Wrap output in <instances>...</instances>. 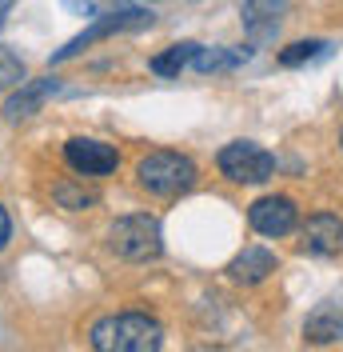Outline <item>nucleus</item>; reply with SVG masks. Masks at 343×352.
I'll return each instance as SVG.
<instances>
[{
	"label": "nucleus",
	"mask_w": 343,
	"mask_h": 352,
	"mask_svg": "<svg viewBox=\"0 0 343 352\" xmlns=\"http://www.w3.org/2000/svg\"><path fill=\"white\" fill-rule=\"evenodd\" d=\"M340 144H343V136H340Z\"/></svg>",
	"instance_id": "nucleus-21"
},
{
	"label": "nucleus",
	"mask_w": 343,
	"mask_h": 352,
	"mask_svg": "<svg viewBox=\"0 0 343 352\" xmlns=\"http://www.w3.org/2000/svg\"><path fill=\"white\" fill-rule=\"evenodd\" d=\"M16 85H24V65L8 48H0V88H16Z\"/></svg>",
	"instance_id": "nucleus-18"
},
{
	"label": "nucleus",
	"mask_w": 343,
	"mask_h": 352,
	"mask_svg": "<svg viewBox=\"0 0 343 352\" xmlns=\"http://www.w3.org/2000/svg\"><path fill=\"white\" fill-rule=\"evenodd\" d=\"M323 48H327V41H296V44H287V48L279 52V65H283V68L307 65V60L323 56Z\"/></svg>",
	"instance_id": "nucleus-16"
},
{
	"label": "nucleus",
	"mask_w": 343,
	"mask_h": 352,
	"mask_svg": "<svg viewBox=\"0 0 343 352\" xmlns=\"http://www.w3.org/2000/svg\"><path fill=\"white\" fill-rule=\"evenodd\" d=\"M68 8H76L84 16H112V12H128L136 4L132 0H68Z\"/></svg>",
	"instance_id": "nucleus-17"
},
{
	"label": "nucleus",
	"mask_w": 343,
	"mask_h": 352,
	"mask_svg": "<svg viewBox=\"0 0 343 352\" xmlns=\"http://www.w3.org/2000/svg\"><path fill=\"white\" fill-rule=\"evenodd\" d=\"M56 76H40V80H24L8 100H4V109H0V116H4V124H21V120H28V116H36V112L44 109V100L56 92Z\"/></svg>",
	"instance_id": "nucleus-10"
},
{
	"label": "nucleus",
	"mask_w": 343,
	"mask_h": 352,
	"mask_svg": "<svg viewBox=\"0 0 343 352\" xmlns=\"http://www.w3.org/2000/svg\"><path fill=\"white\" fill-rule=\"evenodd\" d=\"M52 200H56L60 208H68V212H84V208L96 204V192H84V188H76L72 180H60V184L52 188Z\"/></svg>",
	"instance_id": "nucleus-15"
},
{
	"label": "nucleus",
	"mask_w": 343,
	"mask_h": 352,
	"mask_svg": "<svg viewBox=\"0 0 343 352\" xmlns=\"http://www.w3.org/2000/svg\"><path fill=\"white\" fill-rule=\"evenodd\" d=\"M108 248L120 256V261L144 264L156 261L164 252V232H160V220L148 212H128L108 228Z\"/></svg>",
	"instance_id": "nucleus-3"
},
{
	"label": "nucleus",
	"mask_w": 343,
	"mask_h": 352,
	"mask_svg": "<svg viewBox=\"0 0 343 352\" xmlns=\"http://www.w3.org/2000/svg\"><path fill=\"white\" fill-rule=\"evenodd\" d=\"M196 52H200V44L196 41H184V44H172L168 52H160V56H152L148 60V68L152 72H156V76H180V72H184V68L192 65L196 60Z\"/></svg>",
	"instance_id": "nucleus-13"
},
{
	"label": "nucleus",
	"mask_w": 343,
	"mask_h": 352,
	"mask_svg": "<svg viewBox=\"0 0 343 352\" xmlns=\"http://www.w3.org/2000/svg\"><path fill=\"white\" fill-rule=\"evenodd\" d=\"M12 4H16V0H0V16H4V12H8Z\"/></svg>",
	"instance_id": "nucleus-20"
},
{
	"label": "nucleus",
	"mask_w": 343,
	"mask_h": 352,
	"mask_svg": "<svg viewBox=\"0 0 343 352\" xmlns=\"http://www.w3.org/2000/svg\"><path fill=\"white\" fill-rule=\"evenodd\" d=\"M300 248L311 256H335L343 252V220L335 212H311L300 228Z\"/></svg>",
	"instance_id": "nucleus-9"
},
{
	"label": "nucleus",
	"mask_w": 343,
	"mask_h": 352,
	"mask_svg": "<svg viewBox=\"0 0 343 352\" xmlns=\"http://www.w3.org/2000/svg\"><path fill=\"white\" fill-rule=\"evenodd\" d=\"M283 16H287V0H244V8H239L244 32L252 41H272Z\"/></svg>",
	"instance_id": "nucleus-11"
},
{
	"label": "nucleus",
	"mask_w": 343,
	"mask_h": 352,
	"mask_svg": "<svg viewBox=\"0 0 343 352\" xmlns=\"http://www.w3.org/2000/svg\"><path fill=\"white\" fill-rule=\"evenodd\" d=\"M303 340H307V344H340L343 340V300H323V305L307 316Z\"/></svg>",
	"instance_id": "nucleus-12"
},
{
	"label": "nucleus",
	"mask_w": 343,
	"mask_h": 352,
	"mask_svg": "<svg viewBox=\"0 0 343 352\" xmlns=\"http://www.w3.org/2000/svg\"><path fill=\"white\" fill-rule=\"evenodd\" d=\"M88 340L96 352H156L164 349V329L148 312H116L96 320Z\"/></svg>",
	"instance_id": "nucleus-1"
},
{
	"label": "nucleus",
	"mask_w": 343,
	"mask_h": 352,
	"mask_svg": "<svg viewBox=\"0 0 343 352\" xmlns=\"http://www.w3.org/2000/svg\"><path fill=\"white\" fill-rule=\"evenodd\" d=\"M215 168L232 184H268L276 176V156L259 148L256 140H232L215 153Z\"/></svg>",
	"instance_id": "nucleus-4"
},
{
	"label": "nucleus",
	"mask_w": 343,
	"mask_h": 352,
	"mask_svg": "<svg viewBox=\"0 0 343 352\" xmlns=\"http://www.w3.org/2000/svg\"><path fill=\"white\" fill-rule=\"evenodd\" d=\"M248 224L256 228L259 236H287V232H296V224H300V208H296V200L292 197H259L252 208H248Z\"/></svg>",
	"instance_id": "nucleus-6"
},
{
	"label": "nucleus",
	"mask_w": 343,
	"mask_h": 352,
	"mask_svg": "<svg viewBox=\"0 0 343 352\" xmlns=\"http://www.w3.org/2000/svg\"><path fill=\"white\" fill-rule=\"evenodd\" d=\"M248 56H252L248 48H204V44H200L192 68H196V72H228V68L244 65Z\"/></svg>",
	"instance_id": "nucleus-14"
},
{
	"label": "nucleus",
	"mask_w": 343,
	"mask_h": 352,
	"mask_svg": "<svg viewBox=\"0 0 343 352\" xmlns=\"http://www.w3.org/2000/svg\"><path fill=\"white\" fill-rule=\"evenodd\" d=\"M64 160L68 168L76 176H108L116 173V164H120V153L104 144V140H92V136H72L64 144Z\"/></svg>",
	"instance_id": "nucleus-5"
},
{
	"label": "nucleus",
	"mask_w": 343,
	"mask_h": 352,
	"mask_svg": "<svg viewBox=\"0 0 343 352\" xmlns=\"http://www.w3.org/2000/svg\"><path fill=\"white\" fill-rule=\"evenodd\" d=\"M140 24H152V12H144V8H128V12H112V16H96V24L92 28H84L80 36H72V41L52 56V65H60V60H72L76 52H84L92 41H104V36H112V32H124V28H140Z\"/></svg>",
	"instance_id": "nucleus-7"
},
{
	"label": "nucleus",
	"mask_w": 343,
	"mask_h": 352,
	"mask_svg": "<svg viewBox=\"0 0 343 352\" xmlns=\"http://www.w3.org/2000/svg\"><path fill=\"white\" fill-rule=\"evenodd\" d=\"M279 268V256L272 252V248H263V244H248L244 252H236L232 261H228V280L232 285H244V288H252V285H263L272 272Z\"/></svg>",
	"instance_id": "nucleus-8"
},
{
	"label": "nucleus",
	"mask_w": 343,
	"mask_h": 352,
	"mask_svg": "<svg viewBox=\"0 0 343 352\" xmlns=\"http://www.w3.org/2000/svg\"><path fill=\"white\" fill-rule=\"evenodd\" d=\"M8 241H12V220H8V212H4V204H0V252L8 248Z\"/></svg>",
	"instance_id": "nucleus-19"
},
{
	"label": "nucleus",
	"mask_w": 343,
	"mask_h": 352,
	"mask_svg": "<svg viewBox=\"0 0 343 352\" xmlns=\"http://www.w3.org/2000/svg\"><path fill=\"white\" fill-rule=\"evenodd\" d=\"M196 180H200L196 160L184 153H172V148H156V153L140 156V164H136V184L148 197L160 200H176L184 192H192Z\"/></svg>",
	"instance_id": "nucleus-2"
}]
</instances>
